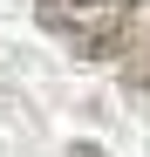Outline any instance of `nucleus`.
Returning a JSON list of instances; mask_svg holds the SVG:
<instances>
[{"label":"nucleus","mask_w":150,"mask_h":157,"mask_svg":"<svg viewBox=\"0 0 150 157\" xmlns=\"http://www.w3.org/2000/svg\"><path fill=\"white\" fill-rule=\"evenodd\" d=\"M34 21L82 62H116L137 28V0H34Z\"/></svg>","instance_id":"f257e3e1"},{"label":"nucleus","mask_w":150,"mask_h":157,"mask_svg":"<svg viewBox=\"0 0 150 157\" xmlns=\"http://www.w3.org/2000/svg\"><path fill=\"white\" fill-rule=\"evenodd\" d=\"M68 157H109L103 144H68Z\"/></svg>","instance_id":"f03ea898"}]
</instances>
